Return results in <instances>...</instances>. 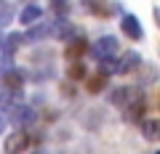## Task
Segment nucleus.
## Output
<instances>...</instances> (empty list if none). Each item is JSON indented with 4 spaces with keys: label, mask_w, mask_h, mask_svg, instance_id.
Here are the masks:
<instances>
[{
    "label": "nucleus",
    "mask_w": 160,
    "mask_h": 154,
    "mask_svg": "<svg viewBox=\"0 0 160 154\" xmlns=\"http://www.w3.org/2000/svg\"><path fill=\"white\" fill-rule=\"evenodd\" d=\"M27 40H43V37H48V35H51V24H29V29L27 32Z\"/></svg>",
    "instance_id": "obj_10"
},
{
    "label": "nucleus",
    "mask_w": 160,
    "mask_h": 154,
    "mask_svg": "<svg viewBox=\"0 0 160 154\" xmlns=\"http://www.w3.org/2000/svg\"><path fill=\"white\" fill-rule=\"evenodd\" d=\"M22 43H27V35H16V32L8 35V37H6V53H13Z\"/></svg>",
    "instance_id": "obj_11"
},
{
    "label": "nucleus",
    "mask_w": 160,
    "mask_h": 154,
    "mask_svg": "<svg viewBox=\"0 0 160 154\" xmlns=\"http://www.w3.org/2000/svg\"><path fill=\"white\" fill-rule=\"evenodd\" d=\"M51 35L56 37V40H72V35H75V27L67 21V19H56V21L51 24Z\"/></svg>",
    "instance_id": "obj_7"
},
{
    "label": "nucleus",
    "mask_w": 160,
    "mask_h": 154,
    "mask_svg": "<svg viewBox=\"0 0 160 154\" xmlns=\"http://www.w3.org/2000/svg\"><path fill=\"white\" fill-rule=\"evenodd\" d=\"M40 16H43V8H40V6H35V3H32V6H27V8L22 11V16H19V21H22L24 27H29V24L40 21Z\"/></svg>",
    "instance_id": "obj_9"
},
{
    "label": "nucleus",
    "mask_w": 160,
    "mask_h": 154,
    "mask_svg": "<svg viewBox=\"0 0 160 154\" xmlns=\"http://www.w3.org/2000/svg\"><path fill=\"white\" fill-rule=\"evenodd\" d=\"M8 114H11V122H13V125H19V128H29L35 120H38L35 109L27 106V104H19V101L8 106Z\"/></svg>",
    "instance_id": "obj_3"
},
{
    "label": "nucleus",
    "mask_w": 160,
    "mask_h": 154,
    "mask_svg": "<svg viewBox=\"0 0 160 154\" xmlns=\"http://www.w3.org/2000/svg\"><path fill=\"white\" fill-rule=\"evenodd\" d=\"M104 82H107V72H102V74H99V77H93V80L88 82V88H91V93H96L99 88L104 85Z\"/></svg>",
    "instance_id": "obj_13"
},
{
    "label": "nucleus",
    "mask_w": 160,
    "mask_h": 154,
    "mask_svg": "<svg viewBox=\"0 0 160 154\" xmlns=\"http://www.w3.org/2000/svg\"><path fill=\"white\" fill-rule=\"evenodd\" d=\"M123 32L128 35V37H131V40H142L144 37V29H142V21H139L136 16H133V13H126V16H123Z\"/></svg>",
    "instance_id": "obj_6"
},
{
    "label": "nucleus",
    "mask_w": 160,
    "mask_h": 154,
    "mask_svg": "<svg viewBox=\"0 0 160 154\" xmlns=\"http://www.w3.org/2000/svg\"><path fill=\"white\" fill-rule=\"evenodd\" d=\"M3 45H6V43H3V40H0V51H3Z\"/></svg>",
    "instance_id": "obj_18"
},
{
    "label": "nucleus",
    "mask_w": 160,
    "mask_h": 154,
    "mask_svg": "<svg viewBox=\"0 0 160 154\" xmlns=\"http://www.w3.org/2000/svg\"><path fill=\"white\" fill-rule=\"evenodd\" d=\"M69 77H72V80L86 77V67H83V64H72V67H69Z\"/></svg>",
    "instance_id": "obj_14"
},
{
    "label": "nucleus",
    "mask_w": 160,
    "mask_h": 154,
    "mask_svg": "<svg viewBox=\"0 0 160 154\" xmlns=\"http://www.w3.org/2000/svg\"><path fill=\"white\" fill-rule=\"evenodd\" d=\"M152 13H155V21H158V24H160V6H158V8H155V11H152Z\"/></svg>",
    "instance_id": "obj_17"
},
{
    "label": "nucleus",
    "mask_w": 160,
    "mask_h": 154,
    "mask_svg": "<svg viewBox=\"0 0 160 154\" xmlns=\"http://www.w3.org/2000/svg\"><path fill=\"white\" fill-rule=\"evenodd\" d=\"M0 3H3V0H0Z\"/></svg>",
    "instance_id": "obj_19"
},
{
    "label": "nucleus",
    "mask_w": 160,
    "mask_h": 154,
    "mask_svg": "<svg viewBox=\"0 0 160 154\" xmlns=\"http://www.w3.org/2000/svg\"><path fill=\"white\" fill-rule=\"evenodd\" d=\"M51 6H53V8H59V11H62V8H67V0H51Z\"/></svg>",
    "instance_id": "obj_16"
},
{
    "label": "nucleus",
    "mask_w": 160,
    "mask_h": 154,
    "mask_svg": "<svg viewBox=\"0 0 160 154\" xmlns=\"http://www.w3.org/2000/svg\"><path fill=\"white\" fill-rule=\"evenodd\" d=\"M139 64H142V56L136 51H126L123 56H118V74L133 72V69H139Z\"/></svg>",
    "instance_id": "obj_5"
},
{
    "label": "nucleus",
    "mask_w": 160,
    "mask_h": 154,
    "mask_svg": "<svg viewBox=\"0 0 160 154\" xmlns=\"http://www.w3.org/2000/svg\"><path fill=\"white\" fill-rule=\"evenodd\" d=\"M118 51H120V43H118V37H112V35H104V37H99V40L93 43V48H91L93 58H99V61L118 58Z\"/></svg>",
    "instance_id": "obj_1"
},
{
    "label": "nucleus",
    "mask_w": 160,
    "mask_h": 154,
    "mask_svg": "<svg viewBox=\"0 0 160 154\" xmlns=\"http://www.w3.org/2000/svg\"><path fill=\"white\" fill-rule=\"evenodd\" d=\"M142 133L147 141H160V117L155 120H142Z\"/></svg>",
    "instance_id": "obj_8"
},
{
    "label": "nucleus",
    "mask_w": 160,
    "mask_h": 154,
    "mask_svg": "<svg viewBox=\"0 0 160 154\" xmlns=\"http://www.w3.org/2000/svg\"><path fill=\"white\" fill-rule=\"evenodd\" d=\"M8 120H11V114H8V109H3V106H0V136H3V130H6Z\"/></svg>",
    "instance_id": "obj_15"
},
{
    "label": "nucleus",
    "mask_w": 160,
    "mask_h": 154,
    "mask_svg": "<svg viewBox=\"0 0 160 154\" xmlns=\"http://www.w3.org/2000/svg\"><path fill=\"white\" fill-rule=\"evenodd\" d=\"M109 101L115 104V106H133V104L142 101V91L139 88H131V85H123V88H115L112 96H109Z\"/></svg>",
    "instance_id": "obj_2"
},
{
    "label": "nucleus",
    "mask_w": 160,
    "mask_h": 154,
    "mask_svg": "<svg viewBox=\"0 0 160 154\" xmlns=\"http://www.w3.org/2000/svg\"><path fill=\"white\" fill-rule=\"evenodd\" d=\"M83 51H86V43H83V37H78V40H69V45H67V56H69V58L80 56Z\"/></svg>",
    "instance_id": "obj_12"
},
{
    "label": "nucleus",
    "mask_w": 160,
    "mask_h": 154,
    "mask_svg": "<svg viewBox=\"0 0 160 154\" xmlns=\"http://www.w3.org/2000/svg\"><path fill=\"white\" fill-rule=\"evenodd\" d=\"M29 146H32V136H29V133H24V130L11 133V138L6 141V152H11V154L24 152V149H29Z\"/></svg>",
    "instance_id": "obj_4"
}]
</instances>
